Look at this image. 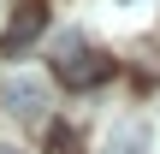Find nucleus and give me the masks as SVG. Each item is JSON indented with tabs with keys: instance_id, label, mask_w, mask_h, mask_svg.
Instances as JSON below:
<instances>
[{
	"instance_id": "obj_4",
	"label": "nucleus",
	"mask_w": 160,
	"mask_h": 154,
	"mask_svg": "<svg viewBox=\"0 0 160 154\" xmlns=\"http://www.w3.org/2000/svg\"><path fill=\"white\" fill-rule=\"evenodd\" d=\"M107 154H148V131H142L137 119L113 125V137H107Z\"/></svg>"
},
{
	"instance_id": "obj_3",
	"label": "nucleus",
	"mask_w": 160,
	"mask_h": 154,
	"mask_svg": "<svg viewBox=\"0 0 160 154\" xmlns=\"http://www.w3.org/2000/svg\"><path fill=\"white\" fill-rule=\"evenodd\" d=\"M0 101H6V113H18V119H42V113H48V83H42V77H6V83H0Z\"/></svg>"
},
{
	"instance_id": "obj_1",
	"label": "nucleus",
	"mask_w": 160,
	"mask_h": 154,
	"mask_svg": "<svg viewBox=\"0 0 160 154\" xmlns=\"http://www.w3.org/2000/svg\"><path fill=\"white\" fill-rule=\"evenodd\" d=\"M53 77H59L65 89H95V83L113 77V53L83 47L77 36H65V42H59V59H53Z\"/></svg>"
},
{
	"instance_id": "obj_6",
	"label": "nucleus",
	"mask_w": 160,
	"mask_h": 154,
	"mask_svg": "<svg viewBox=\"0 0 160 154\" xmlns=\"http://www.w3.org/2000/svg\"><path fill=\"white\" fill-rule=\"evenodd\" d=\"M0 154H24V148H18V142H0Z\"/></svg>"
},
{
	"instance_id": "obj_2",
	"label": "nucleus",
	"mask_w": 160,
	"mask_h": 154,
	"mask_svg": "<svg viewBox=\"0 0 160 154\" xmlns=\"http://www.w3.org/2000/svg\"><path fill=\"white\" fill-rule=\"evenodd\" d=\"M42 30H48V12H42V6H18V12H12V24L0 30V53H6V59L30 53V47L42 42Z\"/></svg>"
},
{
	"instance_id": "obj_5",
	"label": "nucleus",
	"mask_w": 160,
	"mask_h": 154,
	"mask_svg": "<svg viewBox=\"0 0 160 154\" xmlns=\"http://www.w3.org/2000/svg\"><path fill=\"white\" fill-rule=\"evenodd\" d=\"M48 154H83L77 131H71V125H48Z\"/></svg>"
}]
</instances>
